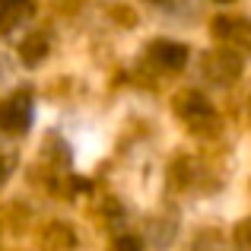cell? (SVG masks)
<instances>
[{
    "label": "cell",
    "instance_id": "5b68a950",
    "mask_svg": "<svg viewBox=\"0 0 251 251\" xmlns=\"http://www.w3.org/2000/svg\"><path fill=\"white\" fill-rule=\"evenodd\" d=\"M184 102H188V105H181L184 115H210L207 99H201V96H184Z\"/></svg>",
    "mask_w": 251,
    "mask_h": 251
},
{
    "label": "cell",
    "instance_id": "9c48e42d",
    "mask_svg": "<svg viewBox=\"0 0 251 251\" xmlns=\"http://www.w3.org/2000/svg\"><path fill=\"white\" fill-rule=\"evenodd\" d=\"M220 3H226V0H220Z\"/></svg>",
    "mask_w": 251,
    "mask_h": 251
},
{
    "label": "cell",
    "instance_id": "ba28073f",
    "mask_svg": "<svg viewBox=\"0 0 251 251\" xmlns=\"http://www.w3.org/2000/svg\"><path fill=\"white\" fill-rule=\"evenodd\" d=\"M147 3H166V0H147Z\"/></svg>",
    "mask_w": 251,
    "mask_h": 251
},
{
    "label": "cell",
    "instance_id": "3957f363",
    "mask_svg": "<svg viewBox=\"0 0 251 251\" xmlns=\"http://www.w3.org/2000/svg\"><path fill=\"white\" fill-rule=\"evenodd\" d=\"M29 13H32L29 0H0V32L13 29L16 23H23Z\"/></svg>",
    "mask_w": 251,
    "mask_h": 251
},
{
    "label": "cell",
    "instance_id": "8992f818",
    "mask_svg": "<svg viewBox=\"0 0 251 251\" xmlns=\"http://www.w3.org/2000/svg\"><path fill=\"white\" fill-rule=\"evenodd\" d=\"M118 251H143V245L137 235H121L118 239Z\"/></svg>",
    "mask_w": 251,
    "mask_h": 251
},
{
    "label": "cell",
    "instance_id": "6da1fadb",
    "mask_svg": "<svg viewBox=\"0 0 251 251\" xmlns=\"http://www.w3.org/2000/svg\"><path fill=\"white\" fill-rule=\"evenodd\" d=\"M29 121H32V96L25 89L0 105V130L3 134H23V130H29Z\"/></svg>",
    "mask_w": 251,
    "mask_h": 251
},
{
    "label": "cell",
    "instance_id": "52a82bcc",
    "mask_svg": "<svg viewBox=\"0 0 251 251\" xmlns=\"http://www.w3.org/2000/svg\"><path fill=\"white\" fill-rule=\"evenodd\" d=\"M239 242H242V245H248V248H251V220H245V223L239 226Z\"/></svg>",
    "mask_w": 251,
    "mask_h": 251
},
{
    "label": "cell",
    "instance_id": "7a4b0ae2",
    "mask_svg": "<svg viewBox=\"0 0 251 251\" xmlns=\"http://www.w3.org/2000/svg\"><path fill=\"white\" fill-rule=\"evenodd\" d=\"M150 51H153V57L169 70H181L184 64H188V48L178 45V42H156Z\"/></svg>",
    "mask_w": 251,
    "mask_h": 251
},
{
    "label": "cell",
    "instance_id": "277c9868",
    "mask_svg": "<svg viewBox=\"0 0 251 251\" xmlns=\"http://www.w3.org/2000/svg\"><path fill=\"white\" fill-rule=\"evenodd\" d=\"M19 54H23V64H25V67H35V64H42V61H45V54H48V38L32 35L29 42H23Z\"/></svg>",
    "mask_w": 251,
    "mask_h": 251
}]
</instances>
